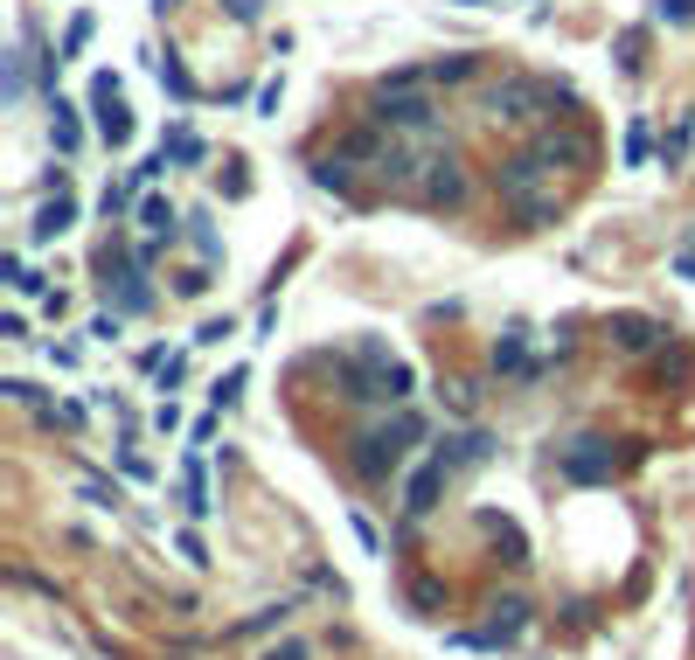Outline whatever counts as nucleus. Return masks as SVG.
I'll return each instance as SVG.
<instances>
[{
    "instance_id": "nucleus-1",
    "label": "nucleus",
    "mask_w": 695,
    "mask_h": 660,
    "mask_svg": "<svg viewBox=\"0 0 695 660\" xmlns=\"http://www.w3.org/2000/svg\"><path fill=\"white\" fill-rule=\"evenodd\" d=\"M91 112H98L105 146H126V139H133V112L119 105V77H112V70H98V77H91Z\"/></svg>"
},
{
    "instance_id": "nucleus-2",
    "label": "nucleus",
    "mask_w": 695,
    "mask_h": 660,
    "mask_svg": "<svg viewBox=\"0 0 695 660\" xmlns=\"http://www.w3.org/2000/svg\"><path fill=\"white\" fill-rule=\"evenodd\" d=\"M417 424H397V431H376V438H362V452H355V466L369 473V480H383V473H397L404 466V438H411Z\"/></svg>"
},
{
    "instance_id": "nucleus-3",
    "label": "nucleus",
    "mask_w": 695,
    "mask_h": 660,
    "mask_svg": "<svg viewBox=\"0 0 695 660\" xmlns=\"http://www.w3.org/2000/svg\"><path fill=\"white\" fill-rule=\"evenodd\" d=\"M445 473H452L445 459H431V466H417V473H411V487H404V508H411V515H431V501H438Z\"/></svg>"
},
{
    "instance_id": "nucleus-4",
    "label": "nucleus",
    "mask_w": 695,
    "mask_h": 660,
    "mask_svg": "<svg viewBox=\"0 0 695 660\" xmlns=\"http://www.w3.org/2000/svg\"><path fill=\"white\" fill-rule=\"evenodd\" d=\"M181 494H188V515H209L216 501H209V473H202V452H188L181 459Z\"/></svg>"
},
{
    "instance_id": "nucleus-5",
    "label": "nucleus",
    "mask_w": 695,
    "mask_h": 660,
    "mask_svg": "<svg viewBox=\"0 0 695 660\" xmlns=\"http://www.w3.org/2000/svg\"><path fill=\"white\" fill-rule=\"evenodd\" d=\"M70 223H77V202H70V195H56V202L35 216V244H49V237H70Z\"/></svg>"
},
{
    "instance_id": "nucleus-6",
    "label": "nucleus",
    "mask_w": 695,
    "mask_h": 660,
    "mask_svg": "<svg viewBox=\"0 0 695 660\" xmlns=\"http://www.w3.org/2000/svg\"><path fill=\"white\" fill-rule=\"evenodd\" d=\"M49 126H56V153H77V146H84V126H77V105H70V98L49 105Z\"/></svg>"
},
{
    "instance_id": "nucleus-7",
    "label": "nucleus",
    "mask_w": 695,
    "mask_h": 660,
    "mask_svg": "<svg viewBox=\"0 0 695 660\" xmlns=\"http://www.w3.org/2000/svg\"><path fill=\"white\" fill-rule=\"evenodd\" d=\"M139 230H146V237H174V209H167L160 195H146V202H139Z\"/></svg>"
},
{
    "instance_id": "nucleus-8",
    "label": "nucleus",
    "mask_w": 695,
    "mask_h": 660,
    "mask_svg": "<svg viewBox=\"0 0 695 660\" xmlns=\"http://www.w3.org/2000/svg\"><path fill=\"white\" fill-rule=\"evenodd\" d=\"M84 42H91V14H70V28H63V49H56V63L84 56Z\"/></svg>"
},
{
    "instance_id": "nucleus-9",
    "label": "nucleus",
    "mask_w": 695,
    "mask_h": 660,
    "mask_svg": "<svg viewBox=\"0 0 695 660\" xmlns=\"http://www.w3.org/2000/svg\"><path fill=\"white\" fill-rule=\"evenodd\" d=\"M160 153H174V160H202V139H195L188 126H174L167 139H160Z\"/></svg>"
},
{
    "instance_id": "nucleus-10",
    "label": "nucleus",
    "mask_w": 695,
    "mask_h": 660,
    "mask_svg": "<svg viewBox=\"0 0 695 660\" xmlns=\"http://www.w3.org/2000/svg\"><path fill=\"white\" fill-rule=\"evenodd\" d=\"M7 285H14L21 299H35V292H42V278H35V264H28V258H14V264H7Z\"/></svg>"
},
{
    "instance_id": "nucleus-11",
    "label": "nucleus",
    "mask_w": 695,
    "mask_h": 660,
    "mask_svg": "<svg viewBox=\"0 0 695 660\" xmlns=\"http://www.w3.org/2000/svg\"><path fill=\"white\" fill-rule=\"evenodd\" d=\"M466 188H459V174L445 167V174H431V188H424V202H459Z\"/></svg>"
},
{
    "instance_id": "nucleus-12",
    "label": "nucleus",
    "mask_w": 695,
    "mask_h": 660,
    "mask_svg": "<svg viewBox=\"0 0 695 660\" xmlns=\"http://www.w3.org/2000/svg\"><path fill=\"white\" fill-rule=\"evenodd\" d=\"M84 501H91V508H119L126 494H119V480H84Z\"/></svg>"
},
{
    "instance_id": "nucleus-13",
    "label": "nucleus",
    "mask_w": 695,
    "mask_h": 660,
    "mask_svg": "<svg viewBox=\"0 0 695 660\" xmlns=\"http://www.w3.org/2000/svg\"><path fill=\"white\" fill-rule=\"evenodd\" d=\"M640 160H647V119L626 126V167H640Z\"/></svg>"
},
{
    "instance_id": "nucleus-14",
    "label": "nucleus",
    "mask_w": 695,
    "mask_h": 660,
    "mask_svg": "<svg viewBox=\"0 0 695 660\" xmlns=\"http://www.w3.org/2000/svg\"><path fill=\"white\" fill-rule=\"evenodd\" d=\"M244 383H251V376H244V369H230V376H223V383H216V403H223V410H230V403H237V396H244Z\"/></svg>"
},
{
    "instance_id": "nucleus-15",
    "label": "nucleus",
    "mask_w": 695,
    "mask_h": 660,
    "mask_svg": "<svg viewBox=\"0 0 695 660\" xmlns=\"http://www.w3.org/2000/svg\"><path fill=\"white\" fill-rule=\"evenodd\" d=\"M160 84H174V98H195V84H188L181 63H160Z\"/></svg>"
},
{
    "instance_id": "nucleus-16",
    "label": "nucleus",
    "mask_w": 695,
    "mask_h": 660,
    "mask_svg": "<svg viewBox=\"0 0 695 660\" xmlns=\"http://www.w3.org/2000/svg\"><path fill=\"white\" fill-rule=\"evenodd\" d=\"M230 334H237V320H209L195 341H202V348H216V341H230Z\"/></svg>"
},
{
    "instance_id": "nucleus-17",
    "label": "nucleus",
    "mask_w": 695,
    "mask_h": 660,
    "mask_svg": "<svg viewBox=\"0 0 695 660\" xmlns=\"http://www.w3.org/2000/svg\"><path fill=\"white\" fill-rule=\"evenodd\" d=\"M153 431H160V438H167V431H181V410H174V396L153 410Z\"/></svg>"
},
{
    "instance_id": "nucleus-18",
    "label": "nucleus",
    "mask_w": 695,
    "mask_h": 660,
    "mask_svg": "<svg viewBox=\"0 0 695 660\" xmlns=\"http://www.w3.org/2000/svg\"><path fill=\"white\" fill-rule=\"evenodd\" d=\"M91 341H119V313H98L91 320Z\"/></svg>"
},
{
    "instance_id": "nucleus-19",
    "label": "nucleus",
    "mask_w": 695,
    "mask_h": 660,
    "mask_svg": "<svg viewBox=\"0 0 695 660\" xmlns=\"http://www.w3.org/2000/svg\"><path fill=\"white\" fill-rule=\"evenodd\" d=\"M459 7H494V0H459Z\"/></svg>"
}]
</instances>
